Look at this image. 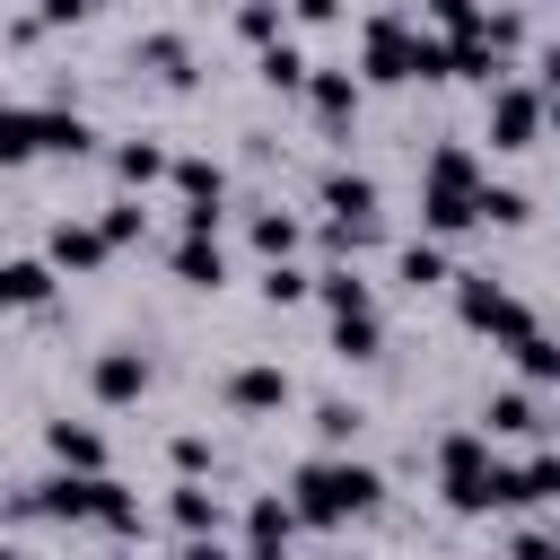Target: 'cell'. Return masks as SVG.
Instances as JSON below:
<instances>
[{
    "mask_svg": "<svg viewBox=\"0 0 560 560\" xmlns=\"http://www.w3.org/2000/svg\"><path fill=\"white\" fill-rule=\"evenodd\" d=\"M166 166H175V158H166V149H158V140H149V131H140V140H122V149H114V175H122V184H131V192H149V184H166Z\"/></svg>",
    "mask_w": 560,
    "mask_h": 560,
    "instance_id": "cell-26",
    "label": "cell"
},
{
    "mask_svg": "<svg viewBox=\"0 0 560 560\" xmlns=\"http://www.w3.org/2000/svg\"><path fill=\"white\" fill-rule=\"evenodd\" d=\"M551 9H560V0H551Z\"/></svg>",
    "mask_w": 560,
    "mask_h": 560,
    "instance_id": "cell-43",
    "label": "cell"
},
{
    "mask_svg": "<svg viewBox=\"0 0 560 560\" xmlns=\"http://www.w3.org/2000/svg\"><path fill=\"white\" fill-rule=\"evenodd\" d=\"M44 446H52L61 472H105V438L88 420H44Z\"/></svg>",
    "mask_w": 560,
    "mask_h": 560,
    "instance_id": "cell-18",
    "label": "cell"
},
{
    "mask_svg": "<svg viewBox=\"0 0 560 560\" xmlns=\"http://www.w3.org/2000/svg\"><path fill=\"white\" fill-rule=\"evenodd\" d=\"M420 18H429V35H438V44H455V35H481L490 0H420Z\"/></svg>",
    "mask_w": 560,
    "mask_h": 560,
    "instance_id": "cell-31",
    "label": "cell"
},
{
    "mask_svg": "<svg viewBox=\"0 0 560 560\" xmlns=\"http://www.w3.org/2000/svg\"><path fill=\"white\" fill-rule=\"evenodd\" d=\"M508 359H516V385H534V394H542V385H560V341H551L542 324H534L525 341H508Z\"/></svg>",
    "mask_w": 560,
    "mask_h": 560,
    "instance_id": "cell-23",
    "label": "cell"
},
{
    "mask_svg": "<svg viewBox=\"0 0 560 560\" xmlns=\"http://www.w3.org/2000/svg\"><path fill=\"white\" fill-rule=\"evenodd\" d=\"M472 192H481V158L464 140H438L420 166V228L429 236H464L472 228Z\"/></svg>",
    "mask_w": 560,
    "mask_h": 560,
    "instance_id": "cell-3",
    "label": "cell"
},
{
    "mask_svg": "<svg viewBox=\"0 0 560 560\" xmlns=\"http://www.w3.org/2000/svg\"><path fill=\"white\" fill-rule=\"evenodd\" d=\"M262 298H271V306H298V298H315V271H298V262H262Z\"/></svg>",
    "mask_w": 560,
    "mask_h": 560,
    "instance_id": "cell-34",
    "label": "cell"
},
{
    "mask_svg": "<svg viewBox=\"0 0 560 560\" xmlns=\"http://www.w3.org/2000/svg\"><path fill=\"white\" fill-rule=\"evenodd\" d=\"M35 114H44V158H88L96 149L88 114H70V105H35Z\"/></svg>",
    "mask_w": 560,
    "mask_h": 560,
    "instance_id": "cell-25",
    "label": "cell"
},
{
    "mask_svg": "<svg viewBox=\"0 0 560 560\" xmlns=\"http://www.w3.org/2000/svg\"><path fill=\"white\" fill-rule=\"evenodd\" d=\"M0 560H26V551H18V542H0Z\"/></svg>",
    "mask_w": 560,
    "mask_h": 560,
    "instance_id": "cell-42",
    "label": "cell"
},
{
    "mask_svg": "<svg viewBox=\"0 0 560 560\" xmlns=\"http://www.w3.org/2000/svg\"><path fill=\"white\" fill-rule=\"evenodd\" d=\"M481 131H490V149H499V158L534 149V140H542V88L499 79V88H490V105H481Z\"/></svg>",
    "mask_w": 560,
    "mask_h": 560,
    "instance_id": "cell-6",
    "label": "cell"
},
{
    "mask_svg": "<svg viewBox=\"0 0 560 560\" xmlns=\"http://www.w3.org/2000/svg\"><path fill=\"white\" fill-rule=\"evenodd\" d=\"M245 236H254V254H262V262H289V254L306 245V228H298L280 201H271V210H254V219H245Z\"/></svg>",
    "mask_w": 560,
    "mask_h": 560,
    "instance_id": "cell-21",
    "label": "cell"
},
{
    "mask_svg": "<svg viewBox=\"0 0 560 560\" xmlns=\"http://www.w3.org/2000/svg\"><path fill=\"white\" fill-rule=\"evenodd\" d=\"M315 298H324V315H376V289L350 271V262H332V271H315Z\"/></svg>",
    "mask_w": 560,
    "mask_h": 560,
    "instance_id": "cell-22",
    "label": "cell"
},
{
    "mask_svg": "<svg viewBox=\"0 0 560 560\" xmlns=\"http://www.w3.org/2000/svg\"><path fill=\"white\" fill-rule=\"evenodd\" d=\"M411 44H420V18L376 9L359 26V88H411Z\"/></svg>",
    "mask_w": 560,
    "mask_h": 560,
    "instance_id": "cell-5",
    "label": "cell"
},
{
    "mask_svg": "<svg viewBox=\"0 0 560 560\" xmlns=\"http://www.w3.org/2000/svg\"><path fill=\"white\" fill-rule=\"evenodd\" d=\"M534 219V201L516 192V184H490L481 175V192H472V228H525Z\"/></svg>",
    "mask_w": 560,
    "mask_h": 560,
    "instance_id": "cell-27",
    "label": "cell"
},
{
    "mask_svg": "<svg viewBox=\"0 0 560 560\" xmlns=\"http://www.w3.org/2000/svg\"><path fill=\"white\" fill-rule=\"evenodd\" d=\"M122 560H131V551H122Z\"/></svg>",
    "mask_w": 560,
    "mask_h": 560,
    "instance_id": "cell-44",
    "label": "cell"
},
{
    "mask_svg": "<svg viewBox=\"0 0 560 560\" xmlns=\"http://www.w3.org/2000/svg\"><path fill=\"white\" fill-rule=\"evenodd\" d=\"M166 525H175L184 542H192V534H219V525H228V499H219L210 481H175V490H166Z\"/></svg>",
    "mask_w": 560,
    "mask_h": 560,
    "instance_id": "cell-13",
    "label": "cell"
},
{
    "mask_svg": "<svg viewBox=\"0 0 560 560\" xmlns=\"http://www.w3.org/2000/svg\"><path fill=\"white\" fill-rule=\"evenodd\" d=\"M166 271H175L184 289H228V245H219V236H175Z\"/></svg>",
    "mask_w": 560,
    "mask_h": 560,
    "instance_id": "cell-16",
    "label": "cell"
},
{
    "mask_svg": "<svg viewBox=\"0 0 560 560\" xmlns=\"http://www.w3.org/2000/svg\"><path fill=\"white\" fill-rule=\"evenodd\" d=\"M394 280L420 298V289H446V280H455V262H446V245H438V236H411V245L394 254Z\"/></svg>",
    "mask_w": 560,
    "mask_h": 560,
    "instance_id": "cell-19",
    "label": "cell"
},
{
    "mask_svg": "<svg viewBox=\"0 0 560 560\" xmlns=\"http://www.w3.org/2000/svg\"><path fill=\"white\" fill-rule=\"evenodd\" d=\"M359 429H368V411H359V402H341V394H332V402H315V438H324L332 455H341Z\"/></svg>",
    "mask_w": 560,
    "mask_h": 560,
    "instance_id": "cell-32",
    "label": "cell"
},
{
    "mask_svg": "<svg viewBox=\"0 0 560 560\" xmlns=\"http://www.w3.org/2000/svg\"><path fill=\"white\" fill-rule=\"evenodd\" d=\"M508 508H560V446H534L525 464H508Z\"/></svg>",
    "mask_w": 560,
    "mask_h": 560,
    "instance_id": "cell-14",
    "label": "cell"
},
{
    "mask_svg": "<svg viewBox=\"0 0 560 560\" xmlns=\"http://www.w3.org/2000/svg\"><path fill=\"white\" fill-rule=\"evenodd\" d=\"M306 105H315V122L332 131V140H350V122H359V70H306V88H298Z\"/></svg>",
    "mask_w": 560,
    "mask_h": 560,
    "instance_id": "cell-10",
    "label": "cell"
},
{
    "mask_svg": "<svg viewBox=\"0 0 560 560\" xmlns=\"http://www.w3.org/2000/svg\"><path fill=\"white\" fill-rule=\"evenodd\" d=\"M44 158V114L35 105H0V166H26Z\"/></svg>",
    "mask_w": 560,
    "mask_h": 560,
    "instance_id": "cell-24",
    "label": "cell"
},
{
    "mask_svg": "<svg viewBox=\"0 0 560 560\" xmlns=\"http://www.w3.org/2000/svg\"><path fill=\"white\" fill-rule=\"evenodd\" d=\"M158 385V359L140 350V341H105L96 359H88V394L105 402V411H122V402H140Z\"/></svg>",
    "mask_w": 560,
    "mask_h": 560,
    "instance_id": "cell-8",
    "label": "cell"
},
{
    "mask_svg": "<svg viewBox=\"0 0 560 560\" xmlns=\"http://www.w3.org/2000/svg\"><path fill=\"white\" fill-rule=\"evenodd\" d=\"M289 542H298V508H289L280 490H262V499L245 508V551H236V560H289Z\"/></svg>",
    "mask_w": 560,
    "mask_h": 560,
    "instance_id": "cell-12",
    "label": "cell"
},
{
    "mask_svg": "<svg viewBox=\"0 0 560 560\" xmlns=\"http://www.w3.org/2000/svg\"><path fill=\"white\" fill-rule=\"evenodd\" d=\"M508 560H560V534H551V525H525V534L508 542Z\"/></svg>",
    "mask_w": 560,
    "mask_h": 560,
    "instance_id": "cell-35",
    "label": "cell"
},
{
    "mask_svg": "<svg viewBox=\"0 0 560 560\" xmlns=\"http://www.w3.org/2000/svg\"><path fill=\"white\" fill-rule=\"evenodd\" d=\"M140 228H149V210H140V201H131V192H122V201H105V210H96V236H105V245H131V236H140Z\"/></svg>",
    "mask_w": 560,
    "mask_h": 560,
    "instance_id": "cell-33",
    "label": "cell"
},
{
    "mask_svg": "<svg viewBox=\"0 0 560 560\" xmlns=\"http://www.w3.org/2000/svg\"><path fill=\"white\" fill-rule=\"evenodd\" d=\"M166 455H175V472H184V481H201V472H210V438H175Z\"/></svg>",
    "mask_w": 560,
    "mask_h": 560,
    "instance_id": "cell-36",
    "label": "cell"
},
{
    "mask_svg": "<svg viewBox=\"0 0 560 560\" xmlns=\"http://www.w3.org/2000/svg\"><path fill=\"white\" fill-rule=\"evenodd\" d=\"M289 508H298V525H350V516H376L385 508V472L376 464H359V455H306L298 472H289V490H280Z\"/></svg>",
    "mask_w": 560,
    "mask_h": 560,
    "instance_id": "cell-1",
    "label": "cell"
},
{
    "mask_svg": "<svg viewBox=\"0 0 560 560\" xmlns=\"http://www.w3.org/2000/svg\"><path fill=\"white\" fill-rule=\"evenodd\" d=\"M438 490H446L455 516H490V508H508V455L464 420V429L438 438Z\"/></svg>",
    "mask_w": 560,
    "mask_h": 560,
    "instance_id": "cell-2",
    "label": "cell"
},
{
    "mask_svg": "<svg viewBox=\"0 0 560 560\" xmlns=\"http://www.w3.org/2000/svg\"><path fill=\"white\" fill-rule=\"evenodd\" d=\"M219 402H228L236 420H271V411H289V402H298V376H289L280 359H245V368H228V376H219Z\"/></svg>",
    "mask_w": 560,
    "mask_h": 560,
    "instance_id": "cell-7",
    "label": "cell"
},
{
    "mask_svg": "<svg viewBox=\"0 0 560 560\" xmlns=\"http://www.w3.org/2000/svg\"><path fill=\"white\" fill-rule=\"evenodd\" d=\"M542 131H560V96H542Z\"/></svg>",
    "mask_w": 560,
    "mask_h": 560,
    "instance_id": "cell-41",
    "label": "cell"
},
{
    "mask_svg": "<svg viewBox=\"0 0 560 560\" xmlns=\"http://www.w3.org/2000/svg\"><path fill=\"white\" fill-rule=\"evenodd\" d=\"M88 9H96V0H35V18H44V26H70V18H88Z\"/></svg>",
    "mask_w": 560,
    "mask_h": 560,
    "instance_id": "cell-38",
    "label": "cell"
},
{
    "mask_svg": "<svg viewBox=\"0 0 560 560\" xmlns=\"http://www.w3.org/2000/svg\"><path fill=\"white\" fill-rule=\"evenodd\" d=\"M44 262H52V271H70V280H88V271H105V262H114V245L96 236V219H52Z\"/></svg>",
    "mask_w": 560,
    "mask_h": 560,
    "instance_id": "cell-11",
    "label": "cell"
},
{
    "mask_svg": "<svg viewBox=\"0 0 560 560\" xmlns=\"http://www.w3.org/2000/svg\"><path fill=\"white\" fill-rule=\"evenodd\" d=\"M324 210H332V219H376V175L332 166V175H324Z\"/></svg>",
    "mask_w": 560,
    "mask_h": 560,
    "instance_id": "cell-20",
    "label": "cell"
},
{
    "mask_svg": "<svg viewBox=\"0 0 560 560\" xmlns=\"http://www.w3.org/2000/svg\"><path fill=\"white\" fill-rule=\"evenodd\" d=\"M446 289H455V315H464V332H490L499 350L534 332V306H525V298H508V289H499L490 271H455Z\"/></svg>",
    "mask_w": 560,
    "mask_h": 560,
    "instance_id": "cell-4",
    "label": "cell"
},
{
    "mask_svg": "<svg viewBox=\"0 0 560 560\" xmlns=\"http://www.w3.org/2000/svg\"><path fill=\"white\" fill-rule=\"evenodd\" d=\"M254 70H262V88H280V96H298L315 61H306V52H298V44L280 35V44H262V52H254Z\"/></svg>",
    "mask_w": 560,
    "mask_h": 560,
    "instance_id": "cell-28",
    "label": "cell"
},
{
    "mask_svg": "<svg viewBox=\"0 0 560 560\" xmlns=\"http://www.w3.org/2000/svg\"><path fill=\"white\" fill-rule=\"evenodd\" d=\"M131 61H140L149 79H166V88H192V44H184L175 26H158V35H140V44H131Z\"/></svg>",
    "mask_w": 560,
    "mask_h": 560,
    "instance_id": "cell-17",
    "label": "cell"
},
{
    "mask_svg": "<svg viewBox=\"0 0 560 560\" xmlns=\"http://www.w3.org/2000/svg\"><path fill=\"white\" fill-rule=\"evenodd\" d=\"M175 560H236V551H228V542H219V534H192V542H184V551H175Z\"/></svg>",
    "mask_w": 560,
    "mask_h": 560,
    "instance_id": "cell-39",
    "label": "cell"
},
{
    "mask_svg": "<svg viewBox=\"0 0 560 560\" xmlns=\"http://www.w3.org/2000/svg\"><path fill=\"white\" fill-rule=\"evenodd\" d=\"M52 262L44 254H0V315H18V306H44L52 298Z\"/></svg>",
    "mask_w": 560,
    "mask_h": 560,
    "instance_id": "cell-15",
    "label": "cell"
},
{
    "mask_svg": "<svg viewBox=\"0 0 560 560\" xmlns=\"http://www.w3.org/2000/svg\"><path fill=\"white\" fill-rule=\"evenodd\" d=\"M289 18H298V26H332V18H341V0H289Z\"/></svg>",
    "mask_w": 560,
    "mask_h": 560,
    "instance_id": "cell-37",
    "label": "cell"
},
{
    "mask_svg": "<svg viewBox=\"0 0 560 560\" xmlns=\"http://www.w3.org/2000/svg\"><path fill=\"white\" fill-rule=\"evenodd\" d=\"M88 525H105V534H140V490H122L114 472H96V516Z\"/></svg>",
    "mask_w": 560,
    "mask_h": 560,
    "instance_id": "cell-30",
    "label": "cell"
},
{
    "mask_svg": "<svg viewBox=\"0 0 560 560\" xmlns=\"http://www.w3.org/2000/svg\"><path fill=\"white\" fill-rule=\"evenodd\" d=\"M376 350H385V324H376V315H332V359L368 368Z\"/></svg>",
    "mask_w": 560,
    "mask_h": 560,
    "instance_id": "cell-29",
    "label": "cell"
},
{
    "mask_svg": "<svg viewBox=\"0 0 560 560\" xmlns=\"http://www.w3.org/2000/svg\"><path fill=\"white\" fill-rule=\"evenodd\" d=\"M472 429H481L490 446H499V438H551L560 411H551L534 385H499V394H481V420H472Z\"/></svg>",
    "mask_w": 560,
    "mask_h": 560,
    "instance_id": "cell-9",
    "label": "cell"
},
{
    "mask_svg": "<svg viewBox=\"0 0 560 560\" xmlns=\"http://www.w3.org/2000/svg\"><path fill=\"white\" fill-rule=\"evenodd\" d=\"M534 70H542V96H560V44H542V61H534Z\"/></svg>",
    "mask_w": 560,
    "mask_h": 560,
    "instance_id": "cell-40",
    "label": "cell"
}]
</instances>
